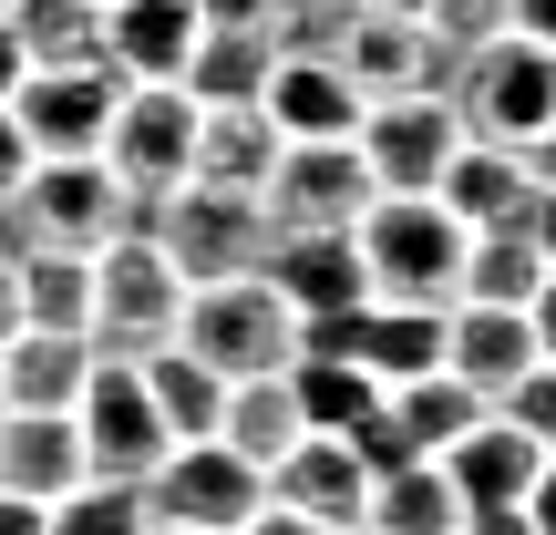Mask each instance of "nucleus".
<instances>
[{
    "mask_svg": "<svg viewBox=\"0 0 556 535\" xmlns=\"http://www.w3.org/2000/svg\"><path fill=\"white\" fill-rule=\"evenodd\" d=\"M21 73H31V62H21V41H11V21H0V103L21 93Z\"/></svg>",
    "mask_w": 556,
    "mask_h": 535,
    "instance_id": "obj_44",
    "label": "nucleus"
},
{
    "mask_svg": "<svg viewBox=\"0 0 556 535\" xmlns=\"http://www.w3.org/2000/svg\"><path fill=\"white\" fill-rule=\"evenodd\" d=\"M268 165H278V124H268V103H197V155H186V186L258 196Z\"/></svg>",
    "mask_w": 556,
    "mask_h": 535,
    "instance_id": "obj_17",
    "label": "nucleus"
},
{
    "mask_svg": "<svg viewBox=\"0 0 556 535\" xmlns=\"http://www.w3.org/2000/svg\"><path fill=\"white\" fill-rule=\"evenodd\" d=\"M340 73L361 82V103H392V93H422V21H392V11H361L351 41H340Z\"/></svg>",
    "mask_w": 556,
    "mask_h": 535,
    "instance_id": "obj_26",
    "label": "nucleus"
},
{
    "mask_svg": "<svg viewBox=\"0 0 556 535\" xmlns=\"http://www.w3.org/2000/svg\"><path fill=\"white\" fill-rule=\"evenodd\" d=\"M258 278L289 298L299 319L371 298V289H361V247H351V227H289V238H268V247H258Z\"/></svg>",
    "mask_w": 556,
    "mask_h": 535,
    "instance_id": "obj_13",
    "label": "nucleus"
},
{
    "mask_svg": "<svg viewBox=\"0 0 556 535\" xmlns=\"http://www.w3.org/2000/svg\"><path fill=\"white\" fill-rule=\"evenodd\" d=\"M268 124H278V135H361V114H371V103H361V82L351 73H340V62H278V73H268Z\"/></svg>",
    "mask_w": 556,
    "mask_h": 535,
    "instance_id": "obj_22",
    "label": "nucleus"
},
{
    "mask_svg": "<svg viewBox=\"0 0 556 535\" xmlns=\"http://www.w3.org/2000/svg\"><path fill=\"white\" fill-rule=\"evenodd\" d=\"M526 238H536V258L556 268V186H536V206H526Z\"/></svg>",
    "mask_w": 556,
    "mask_h": 535,
    "instance_id": "obj_41",
    "label": "nucleus"
},
{
    "mask_svg": "<svg viewBox=\"0 0 556 535\" xmlns=\"http://www.w3.org/2000/svg\"><path fill=\"white\" fill-rule=\"evenodd\" d=\"M536 238L526 227H464V268H454V298H484V309H526L536 298Z\"/></svg>",
    "mask_w": 556,
    "mask_h": 535,
    "instance_id": "obj_27",
    "label": "nucleus"
},
{
    "mask_svg": "<svg viewBox=\"0 0 556 535\" xmlns=\"http://www.w3.org/2000/svg\"><path fill=\"white\" fill-rule=\"evenodd\" d=\"M351 360L392 392V381H413V371H443V309H361V340H351Z\"/></svg>",
    "mask_w": 556,
    "mask_h": 535,
    "instance_id": "obj_30",
    "label": "nucleus"
},
{
    "mask_svg": "<svg viewBox=\"0 0 556 535\" xmlns=\"http://www.w3.org/2000/svg\"><path fill=\"white\" fill-rule=\"evenodd\" d=\"M0 11H11V0H0Z\"/></svg>",
    "mask_w": 556,
    "mask_h": 535,
    "instance_id": "obj_49",
    "label": "nucleus"
},
{
    "mask_svg": "<svg viewBox=\"0 0 556 535\" xmlns=\"http://www.w3.org/2000/svg\"><path fill=\"white\" fill-rule=\"evenodd\" d=\"M505 11H516V0H422V21H433V31H454V41L505 31Z\"/></svg>",
    "mask_w": 556,
    "mask_h": 535,
    "instance_id": "obj_35",
    "label": "nucleus"
},
{
    "mask_svg": "<svg viewBox=\"0 0 556 535\" xmlns=\"http://www.w3.org/2000/svg\"><path fill=\"white\" fill-rule=\"evenodd\" d=\"M443 371H454L464 392L505 402L526 371H536V330H526V309H484V298H454V309H443Z\"/></svg>",
    "mask_w": 556,
    "mask_h": 535,
    "instance_id": "obj_14",
    "label": "nucleus"
},
{
    "mask_svg": "<svg viewBox=\"0 0 556 535\" xmlns=\"http://www.w3.org/2000/svg\"><path fill=\"white\" fill-rule=\"evenodd\" d=\"M21 330H83L93 319V258L83 247H21Z\"/></svg>",
    "mask_w": 556,
    "mask_h": 535,
    "instance_id": "obj_28",
    "label": "nucleus"
},
{
    "mask_svg": "<svg viewBox=\"0 0 556 535\" xmlns=\"http://www.w3.org/2000/svg\"><path fill=\"white\" fill-rule=\"evenodd\" d=\"M144 371V392H155V422H165V443H206L217 433V412H227V381L206 371L186 340H155V351L135 360Z\"/></svg>",
    "mask_w": 556,
    "mask_h": 535,
    "instance_id": "obj_23",
    "label": "nucleus"
},
{
    "mask_svg": "<svg viewBox=\"0 0 556 535\" xmlns=\"http://www.w3.org/2000/svg\"><path fill=\"white\" fill-rule=\"evenodd\" d=\"M268 73H278V31H268V21H248V11H197V52H186V73H176L197 103H258Z\"/></svg>",
    "mask_w": 556,
    "mask_h": 535,
    "instance_id": "obj_15",
    "label": "nucleus"
},
{
    "mask_svg": "<svg viewBox=\"0 0 556 535\" xmlns=\"http://www.w3.org/2000/svg\"><path fill=\"white\" fill-rule=\"evenodd\" d=\"M299 433H309V422H299L289 371H248V381H227V412H217V443H227V454H248V463L268 474V463L289 454Z\"/></svg>",
    "mask_w": 556,
    "mask_h": 535,
    "instance_id": "obj_24",
    "label": "nucleus"
},
{
    "mask_svg": "<svg viewBox=\"0 0 556 535\" xmlns=\"http://www.w3.org/2000/svg\"><path fill=\"white\" fill-rule=\"evenodd\" d=\"M526 330H536V360H556V268L536 278V298H526Z\"/></svg>",
    "mask_w": 556,
    "mask_h": 535,
    "instance_id": "obj_38",
    "label": "nucleus"
},
{
    "mask_svg": "<svg viewBox=\"0 0 556 535\" xmlns=\"http://www.w3.org/2000/svg\"><path fill=\"white\" fill-rule=\"evenodd\" d=\"M464 535H536L526 505H464Z\"/></svg>",
    "mask_w": 556,
    "mask_h": 535,
    "instance_id": "obj_36",
    "label": "nucleus"
},
{
    "mask_svg": "<svg viewBox=\"0 0 556 535\" xmlns=\"http://www.w3.org/2000/svg\"><path fill=\"white\" fill-rule=\"evenodd\" d=\"M526 515H536V535H556V463H536V484H526Z\"/></svg>",
    "mask_w": 556,
    "mask_h": 535,
    "instance_id": "obj_43",
    "label": "nucleus"
},
{
    "mask_svg": "<svg viewBox=\"0 0 556 535\" xmlns=\"http://www.w3.org/2000/svg\"><path fill=\"white\" fill-rule=\"evenodd\" d=\"M371 165H361V135H278V165L258 186V217L268 238H289V227H361V206H371Z\"/></svg>",
    "mask_w": 556,
    "mask_h": 535,
    "instance_id": "obj_7",
    "label": "nucleus"
},
{
    "mask_svg": "<svg viewBox=\"0 0 556 535\" xmlns=\"http://www.w3.org/2000/svg\"><path fill=\"white\" fill-rule=\"evenodd\" d=\"M176 340H186V351H197L217 381L289 371V360H299V309L268 289L258 268H248V278H206V289H186V309H176Z\"/></svg>",
    "mask_w": 556,
    "mask_h": 535,
    "instance_id": "obj_3",
    "label": "nucleus"
},
{
    "mask_svg": "<svg viewBox=\"0 0 556 535\" xmlns=\"http://www.w3.org/2000/svg\"><path fill=\"white\" fill-rule=\"evenodd\" d=\"M268 505H289V515H309V525H361V505H371V474H361V454L340 433H299L289 454L268 463Z\"/></svg>",
    "mask_w": 556,
    "mask_h": 535,
    "instance_id": "obj_12",
    "label": "nucleus"
},
{
    "mask_svg": "<svg viewBox=\"0 0 556 535\" xmlns=\"http://www.w3.org/2000/svg\"><path fill=\"white\" fill-rule=\"evenodd\" d=\"M433 463L454 474V495H464V505H526V484H536V463H546V454H536V443H526L505 412H484L475 433H454Z\"/></svg>",
    "mask_w": 556,
    "mask_h": 535,
    "instance_id": "obj_21",
    "label": "nucleus"
},
{
    "mask_svg": "<svg viewBox=\"0 0 556 535\" xmlns=\"http://www.w3.org/2000/svg\"><path fill=\"white\" fill-rule=\"evenodd\" d=\"M73 484H83L73 412H0V495L52 505V495H73Z\"/></svg>",
    "mask_w": 556,
    "mask_h": 535,
    "instance_id": "obj_20",
    "label": "nucleus"
},
{
    "mask_svg": "<svg viewBox=\"0 0 556 535\" xmlns=\"http://www.w3.org/2000/svg\"><path fill=\"white\" fill-rule=\"evenodd\" d=\"M526 176H536V186H556V124H546L536 144H526Z\"/></svg>",
    "mask_w": 556,
    "mask_h": 535,
    "instance_id": "obj_46",
    "label": "nucleus"
},
{
    "mask_svg": "<svg viewBox=\"0 0 556 535\" xmlns=\"http://www.w3.org/2000/svg\"><path fill=\"white\" fill-rule=\"evenodd\" d=\"M238 535H330V525H309V515H289V505H258Z\"/></svg>",
    "mask_w": 556,
    "mask_h": 535,
    "instance_id": "obj_42",
    "label": "nucleus"
},
{
    "mask_svg": "<svg viewBox=\"0 0 556 535\" xmlns=\"http://www.w3.org/2000/svg\"><path fill=\"white\" fill-rule=\"evenodd\" d=\"M21 176H31V135H21V124H11V103H0V196H11Z\"/></svg>",
    "mask_w": 556,
    "mask_h": 535,
    "instance_id": "obj_37",
    "label": "nucleus"
},
{
    "mask_svg": "<svg viewBox=\"0 0 556 535\" xmlns=\"http://www.w3.org/2000/svg\"><path fill=\"white\" fill-rule=\"evenodd\" d=\"M361 247V289L381 309H454V268H464V227L443 196H371L351 227Z\"/></svg>",
    "mask_w": 556,
    "mask_h": 535,
    "instance_id": "obj_1",
    "label": "nucleus"
},
{
    "mask_svg": "<svg viewBox=\"0 0 556 535\" xmlns=\"http://www.w3.org/2000/svg\"><path fill=\"white\" fill-rule=\"evenodd\" d=\"M176 309H186V278L165 268L155 238H103L93 247V319H83L93 351L144 360L155 340H176Z\"/></svg>",
    "mask_w": 556,
    "mask_h": 535,
    "instance_id": "obj_5",
    "label": "nucleus"
},
{
    "mask_svg": "<svg viewBox=\"0 0 556 535\" xmlns=\"http://www.w3.org/2000/svg\"><path fill=\"white\" fill-rule=\"evenodd\" d=\"M155 247H165V268H176L186 289L248 278L258 247H268V217H258V196H227V186H176V196L155 206Z\"/></svg>",
    "mask_w": 556,
    "mask_h": 535,
    "instance_id": "obj_8",
    "label": "nucleus"
},
{
    "mask_svg": "<svg viewBox=\"0 0 556 535\" xmlns=\"http://www.w3.org/2000/svg\"><path fill=\"white\" fill-rule=\"evenodd\" d=\"M135 495H144V525L155 535H238L268 505V474L206 433V443H165V463L135 484Z\"/></svg>",
    "mask_w": 556,
    "mask_h": 535,
    "instance_id": "obj_4",
    "label": "nucleus"
},
{
    "mask_svg": "<svg viewBox=\"0 0 556 535\" xmlns=\"http://www.w3.org/2000/svg\"><path fill=\"white\" fill-rule=\"evenodd\" d=\"M371 11H392V21H422V0H371Z\"/></svg>",
    "mask_w": 556,
    "mask_h": 535,
    "instance_id": "obj_47",
    "label": "nucleus"
},
{
    "mask_svg": "<svg viewBox=\"0 0 556 535\" xmlns=\"http://www.w3.org/2000/svg\"><path fill=\"white\" fill-rule=\"evenodd\" d=\"M268 11H278V0H268Z\"/></svg>",
    "mask_w": 556,
    "mask_h": 535,
    "instance_id": "obj_50",
    "label": "nucleus"
},
{
    "mask_svg": "<svg viewBox=\"0 0 556 535\" xmlns=\"http://www.w3.org/2000/svg\"><path fill=\"white\" fill-rule=\"evenodd\" d=\"M454 144H464V124H454L443 93H392V103L361 114V165H371L381 196H433V176L454 165Z\"/></svg>",
    "mask_w": 556,
    "mask_h": 535,
    "instance_id": "obj_10",
    "label": "nucleus"
},
{
    "mask_svg": "<svg viewBox=\"0 0 556 535\" xmlns=\"http://www.w3.org/2000/svg\"><path fill=\"white\" fill-rule=\"evenodd\" d=\"M381 402H392V422L413 433V454H443L454 433H475V422L495 412V402H484V392H464L454 371H413V381H392Z\"/></svg>",
    "mask_w": 556,
    "mask_h": 535,
    "instance_id": "obj_31",
    "label": "nucleus"
},
{
    "mask_svg": "<svg viewBox=\"0 0 556 535\" xmlns=\"http://www.w3.org/2000/svg\"><path fill=\"white\" fill-rule=\"evenodd\" d=\"M197 52V0H103V73L114 82H176Z\"/></svg>",
    "mask_w": 556,
    "mask_h": 535,
    "instance_id": "obj_16",
    "label": "nucleus"
},
{
    "mask_svg": "<svg viewBox=\"0 0 556 535\" xmlns=\"http://www.w3.org/2000/svg\"><path fill=\"white\" fill-rule=\"evenodd\" d=\"M289 392H299V422H309V433H351V422H361V402H371L381 381L361 371V360L299 351V360H289Z\"/></svg>",
    "mask_w": 556,
    "mask_h": 535,
    "instance_id": "obj_32",
    "label": "nucleus"
},
{
    "mask_svg": "<svg viewBox=\"0 0 556 535\" xmlns=\"http://www.w3.org/2000/svg\"><path fill=\"white\" fill-rule=\"evenodd\" d=\"M433 196L454 206V227H526V206H536V176H526V155H505V144H454V165L433 176Z\"/></svg>",
    "mask_w": 556,
    "mask_h": 535,
    "instance_id": "obj_19",
    "label": "nucleus"
},
{
    "mask_svg": "<svg viewBox=\"0 0 556 535\" xmlns=\"http://www.w3.org/2000/svg\"><path fill=\"white\" fill-rule=\"evenodd\" d=\"M454 124L475 144H505V155H526V144L556 124V52L546 41H526V31H484L475 52H464V73H454Z\"/></svg>",
    "mask_w": 556,
    "mask_h": 535,
    "instance_id": "obj_2",
    "label": "nucleus"
},
{
    "mask_svg": "<svg viewBox=\"0 0 556 535\" xmlns=\"http://www.w3.org/2000/svg\"><path fill=\"white\" fill-rule=\"evenodd\" d=\"M73 433H83V474H93V484H144L165 463L155 392H144V371H135V360H114V351H93V371H83Z\"/></svg>",
    "mask_w": 556,
    "mask_h": 535,
    "instance_id": "obj_6",
    "label": "nucleus"
},
{
    "mask_svg": "<svg viewBox=\"0 0 556 535\" xmlns=\"http://www.w3.org/2000/svg\"><path fill=\"white\" fill-rule=\"evenodd\" d=\"M340 535H371V525H340Z\"/></svg>",
    "mask_w": 556,
    "mask_h": 535,
    "instance_id": "obj_48",
    "label": "nucleus"
},
{
    "mask_svg": "<svg viewBox=\"0 0 556 535\" xmlns=\"http://www.w3.org/2000/svg\"><path fill=\"white\" fill-rule=\"evenodd\" d=\"M21 330V278H11V247H0V340Z\"/></svg>",
    "mask_w": 556,
    "mask_h": 535,
    "instance_id": "obj_45",
    "label": "nucleus"
},
{
    "mask_svg": "<svg viewBox=\"0 0 556 535\" xmlns=\"http://www.w3.org/2000/svg\"><path fill=\"white\" fill-rule=\"evenodd\" d=\"M361 525L371 535H464V495H454V474L422 454V463H402V474H371Z\"/></svg>",
    "mask_w": 556,
    "mask_h": 535,
    "instance_id": "obj_25",
    "label": "nucleus"
},
{
    "mask_svg": "<svg viewBox=\"0 0 556 535\" xmlns=\"http://www.w3.org/2000/svg\"><path fill=\"white\" fill-rule=\"evenodd\" d=\"M124 82L103 62H62V73H21L11 124L31 135V155H103V124H114Z\"/></svg>",
    "mask_w": 556,
    "mask_h": 535,
    "instance_id": "obj_11",
    "label": "nucleus"
},
{
    "mask_svg": "<svg viewBox=\"0 0 556 535\" xmlns=\"http://www.w3.org/2000/svg\"><path fill=\"white\" fill-rule=\"evenodd\" d=\"M0 535H52V505H31V495H0Z\"/></svg>",
    "mask_w": 556,
    "mask_h": 535,
    "instance_id": "obj_39",
    "label": "nucleus"
},
{
    "mask_svg": "<svg viewBox=\"0 0 556 535\" xmlns=\"http://www.w3.org/2000/svg\"><path fill=\"white\" fill-rule=\"evenodd\" d=\"M93 340L83 330H11L0 340V412H73Z\"/></svg>",
    "mask_w": 556,
    "mask_h": 535,
    "instance_id": "obj_18",
    "label": "nucleus"
},
{
    "mask_svg": "<svg viewBox=\"0 0 556 535\" xmlns=\"http://www.w3.org/2000/svg\"><path fill=\"white\" fill-rule=\"evenodd\" d=\"M495 412H505V422H516V433H526V443H536V454L556 463V360H536V371H526L516 392L495 402Z\"/></svg>",
    "mask_w": 556,
    "mask_h": 535,
    "instance_id": "obj_34",
    "label": "nucleus"
},
{
    "mask_svg": "<svg viewBox=\"0 0 556 535\" xmlns=\"http://www.w3.org/2000/svg\"><path fill=\"white\" fill-rule=\"evenodd\" d=\"M505 31H526V41H546V52H556V0H516Z\"/></svg>",
    "mask_w": 556,
    "mask_h": 535,
    "instance_id": "obj_40",
    "label": "nucleus"
},
{
    "mask_svg": "<svg viewBox=\"0 0 556 535\" xmlns=\"http://www.w3.org/2000/svg\"><path fill=\"white\" fill-rule=\"evenodd\" d=\"M52 535H155V525H144L135 484H93L83 474L73 495H52Z\"/></svg>",
    "mask_w": 556,
    "mask_h": 535,
    "instance_id": "obj_33",
    "label": "nucleus"
},
{
    "mask_svg": "<svg viewBox=\"0 0 556 535\" xmlns=\"http://www.w3.org/2000/svg\"><path fill=\"white\" fill-rule=\"evenodd\" d=\"M11 41L31 73H62V62H103V0H11Z\"/></svg>",
    "mask_w": 556,
    "mask_h": 535,
    "instance_id": "obj_29",
    "label": "nucleus"
},
{
    "mask_svg": "<svg viewBox=\"0 0 556 535\" xmlns=\"http://www.w3.org/2000/svg\"><path fill=\"white\" fill-rule=\"evenodd\" d=\"M186 155H197V93H186V82H124L114 124H103V165H114V186H135V196H176Z\"/></svg>",
    "mask_w": 556,
    "mask_h": 535,
    "instance_id": "obj_9",
    "label": "nucleus"
}]
</instances>
